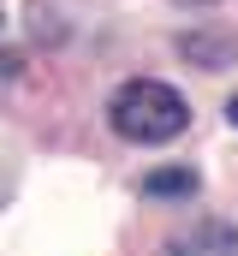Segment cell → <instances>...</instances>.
<instances>
[{
  "instance_id": "cell-2",
  "label": "cell",
  "mask_w": 238,
  "mask_h": 256,
  "mask_svg": "<svg viewBox=\"0 0 238 256\" xmlns=\"http://www.w3.org/2000/svg\"><path fill=\"white\" fill-rule=\"evenodd\" d=\"M167 256H238V238L220 220H190V232L167 238Z\"/></svg>"
},
{
  "instance_id": "cell-1",
  "label": "cell",
  "mask_w": 238,
  "mask_h": 256,
  "mask_svg": "<svg viewBox=\"0 0 238 256\" xmlns=\"http://www.w3.org/2000/svg\"><path fill=\"white\" fill-rule=\"evenodd\" d=\"M108 126L125 143L155 149V143H173V137L190 131V102L173 84H161V78H125L108 96Z\"/></svg>"
},
{
  "instance_id": "cell-3",
  "label": "cell",
  "mask_w": 238,
  "mask_h": 256,
  "mask_svg": "<svg viewBox=\"0 0 238 256\" xmlns=\"http://www.w3.org/2000/svg\"><path fill=\"white\" fill-rule=\"evenodd\" d=\"M196 167H155V173H143V196H155V202H173V196H196Z\"/></svg>"
},
{
  "instance_id": "cell-5",
  "label": "cell",
  "mask_w": 238,
  "mask_h": 256,
  "mask_svg": "<svg viewBox=\"0 0 238 256\" xmlns=\"http://www.w3.org/2000/svg\"><path fill=\"white\" fill-rule=\"evenodd\" d=\"M226 120H232V126H238V96H232V102H226Z\"/></svg>"
},
{
  "instance_id": "cell-4",
  "label": "cell",
  "mask_w": 238,
  "mask_h": 256,
  "mask_svg": "<svg viewBox=\"0 0 238 256\" xmlns=\"http://www.w3.org/2000/svg\"><path fill=\"white\" fill-rule=\"evenodd\" d=\"M178 54L196 60L202 72H226V66H232V42H226V36H202V30H190V36H178Z\"/></svg>"
}]
</instances>
